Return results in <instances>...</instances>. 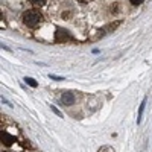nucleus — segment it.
Here are the masks:
<instances>
[{"label": "nucleus", "instance_id": "obj_1", "mask_svg": "<svg viewBox=\"0 0 152 152\" xmlns=\"http://www.w3.org/2000/svg\"><path fill=\"white\" fill-rule=\"evenodd\" d=\"M41 20H43L41 14H40L38 11H35V9L26 11V12L23 14V21H24V24H26V26H29V28L38 26V24L41 23Z\"/></svg>", "mask_w": 152, "mask_h": 152}, {"label": "nucleus", "instance_id": "obj_2", "mask_svg": "<svg viewBox=\"0 0 152 152\" xmlns=\"http://www.w3.org/2000/svg\"><path fill=\"white\" fill-rule=\"evenodd\" d=\"M62 40H70V37H69V32L59 29L56 34V41H62Z\"/></svg>", "mask_w": 152, "mask_h": 152}, {"label": "nucleus", "instance_id": "obj_3", "mask_svg": "<svg viewBox=\"0 0 152 152\" xmlns=\"http://www.w3.org/2000/svg\"><path fill=\"white\" fill-rule=\"evenodd\" d=\"M62 102H64L66 105H72V104L75 102V97H73V94H69V93L62 94Z\"/></svg>", "mask_w": 152, "mask_h": 152}, {"label": "nucleus", "instance_id": "obj_4", "mask_svg": "<svg viewBox=\"0 0 152 152\" xmlns=\"http://www.w3.org/2000/svg\"><path fill=\"white\" fill-rule=\"evenodd\" d=\"M2 140H3V143H5V145H11L12 142H14V137H11L9 134L3 132V135H2Z\"/></svg>", "mask_w": 152, "mask_h": 152}, {"label": "nucleus", "instance_id": "obj_5", "mask_svg": "<svg viewBox=\"0 0 152 152\" xmlns=\"http://www.w3.org/2000/svg\"><path fill=\"white\" fill-rule=\"evenodd\" d=\"M145 105H146V99H143V102H142V105H140V108H138V119H137V122L140 123L142 122V114H143V110H145Z\"/></svg>", "mask_w": 152, "mask_h": 152}, {"label": "nucleus", "instance_id": "obj_6", "mask_svg": "<svg viewBox=\"0 0 152 152\" xmlns=\"http://www.w3.org/2000/svg\"><path fill=\"white\" fill-rule=\"evenodd\" d=\"M31 3L34 6H37V8H40V6H43L46 3V0H31Z\"/></svg>", "mask_w": 152, "mask_h": 152}, {"label": "nucleus", "instance_id": "obj_7", "mask_svg": "<svg viewBox=\"0 0 152 152\" xmlns=\"http://www.w3.org/2000/svg\"><path fill=\"white\" fill-rule=\"evenodd\" d=\"M97 152H114V149L110 148V146H104V148H100Z\"/></svg>", "mask_w": 152, "mask_h": 152}, {"label": "nucleus", "instance_id": "obj_8", "mask_svg": "<svg viewBox=\"0 0 152 152\" xmlns=\"http://www.w3.org/2000/svg\"><path fill=\"white\" fill-rule=\"evenodd\" d=\"M26 82H28L29 85H32V87H37V82H35L34 79H31V78H26Z\"/></svg>", "mask_w": 152, "mask_h": 152}, {"label": "nucleus", "instance_id": "obj_9", "mask_svg": "<svg viewBox=\"0 0 152 152\" xmlns=\"http://www.w3.org/2000/svg\"><path fill=\"white\" fill-rule=\"evenodd\" d=\"M129 2H131L132 5H135V6H137V5H140V3H143L145 0H129Z\"/></svg>", "mask_w": 152, "mask_h": 152}]
</instances>
